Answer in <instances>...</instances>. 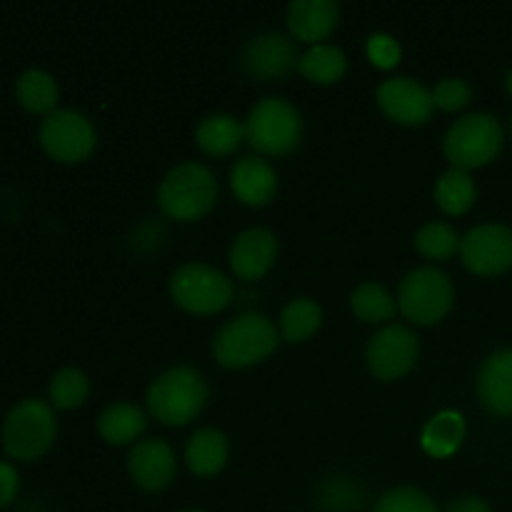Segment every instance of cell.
Returning <instances> with one entry per match:
<instances>
[{"instance_id":"6da1fadb","label":"cell","mask_w":512,"mask_h":512,"mask_svg":"<svg viewBox=\"0 0 512 512\" xmlns=\"http://www.w3.org/2000/svg\"><path fill=\"white\" fill-rule=\"evenodd\" d=\"M148 410L153 418L165 425H188L190 420L203 413L208 403V385L198 370L188 365H178L150 383L148 388Z\"/></svg>"},{"instance_id":"7a4b0ae2","label":"cell","mask_w":512,"mask_h":512,"mask_svg":"<svg viewBox=\"0 0 512 512\" xmlns=\"http://www.w3.org/2000/svg\"><path fill=\"white\" fill-rule=\"evenodd\" d=\"M218 200V180L203 163H180L158 188V205L173 220H198L210 213Z\"/></svg>"},{"instance_id":"3957f363","label":"cell","mask_w":512,"mask_h":512,"mask_svg":"<svg viewBox=\"0 0 512 512\" xmlns=\"http://www.w3.org/2000/svg\"><path fill=\"white\" fill-rule=\"evenodd\" d=\"M278 348V328L260 313H243L228 320L213 340V355L223 368H248Z\"/></svg>"},{"instance_id":"277c9868","label":"cell","mask_w":512,"mask_h":512,"mask_svg":"<svg viewBox=\"0 0 512 512\" xmlns=\"http://www.w3.org/2000/svg\"><path fill=\"white\" fill-rule=\"evenodd\" d=\"M58 433L53 405L28 398L15 405L3 420V448L15 460H35L45 455Z\"/></svg>"},{"instance_id":"5b68a950","label":"cell","mask_w":512,"mask_h":512,"mask_svg":"<svg viewBox=\"0 0 512 512\" xmlns=\"http://www.w3.org/2000/svg\"><path fill=\"white\" fill-rule=\"evenodd\" d=\"M303 138V118L285 98H263L245 120V140L263 155H285Z\"/></svg>"},{"instance_id":"8992f818","label":"cell","mask_w":512,"mask_h":512,"mask_svg":"<svg viewBox=\"0 0 512 512\" xmlns=\"http://www.w3.org/2000/svg\"><path fill=\"white\" fill-rule=\"evenodd\" d=\"M503 125L490 113L463 115L445 133L443 150L453 168L470 170L488 165L503 150Z\"/></svg>"},{"instance_id":"52a82bcc","label":"cell","mask_w":512,"mask_h":512,"mask_svg":"<svg viewBox=\"0 0 512 512\" xmlns=\"http://www.w3.org/2000/svg\"><path fill=\"white\" fill-rule=\"evenodd\" d=\"M398 308L418 325H435L453 308V283L435 265L410 270L398 288Z\"/></svg>"},{"instance_id":"ba28073f","label":"cell","mask_w":512,"mask_h":512,"mask_svg":"<svg viewBox=\"0 0 512 512\" xmlns=\"http://www.w3.org/2000/svg\"><path fill=\"white\" fill-rule=\"evenodd\" d=\"M170 295L183 310L195 315H213L233 300V280L205 263L180 265L170 278Z\"/></svg>"},{"instance_id":"9c48e42d","label":"cell","mask_w":512,"mask_h":512,"mask_svg":"<svg viewBox=\"0 0 512 512\" xmlns=\"http://www.w3.org/2000/svg\"><path fill=\"white\" fill-rule=\"evenodd\" d=\"M40 145L60 163H78L93 153L95 128L78 110L58 108L45 115L40 125Z\"/></svg>"},{"instance_id":"30bf717a","label":"cell","mask_w":512,"mask_h":512,"mask_svg":"<svg viewBox=\"0 0 512 512\" xmlns=\"http://www.w3.org/2000/svg\"><path fill=\"white\" fill-rule=\"evenodd\" d=\"M460 258L475 275H500L512 268V230L505 225H478L460 238Z\"/></svg>"},{"instance_id":"8fae6325","label":"cell","mask_w":512,"mask_h":512,"mask_svg":"<svg viewBox=\"0 0 512 512\" xmlns=\"http://www.w3.org/2000/svg\"><path fill=\"white\" fill-rule=\"evenodd\" d=\"M418 335L405 325H385L370 338L368 365L380 380H398L418 363Z\"/></svg>"},{"instance_id":"7c38bea8","label":"cell","mask_w":512,"mask_h":512,"mask_svg":"<svg viewBox=\"0 0 512 512\" xmlns=\"http://www.w3.org/2000/svg\"><path fill=\"white\" fill-rule=\"evenodd\" d=\"M375 100L390 120L403 125H423L435 108L433 93L408 75L383 80L375 90Z\"/></svg>"},{"instance_id":"4fadbf2b","label":"cell","mask_w":512,"mask_h":512,"mask_svg":"<svg viewBox=\"0 0 512 512\" xmlns=\"http://www.w3.org/2000/svg\"><path fill=\"white\" fill-rule=\"evenodd\" d=\"M298 60L300 55L293 38L278 30L255 35L243 50V68L260 80L283 78L290 70L298 68Z\"/></svg>"},{"instance_id":"5bb4252c","label":"cell","mask_w":512,"mask_h":512,"mask_svg":"<svg viewBox=\"0 0 512 512\" xmlns=\"http://www.w3.org/2000/svg\"><path fill=\"white\" fill-rule=\"evenodd\" d=\"M128 470L138 488H143L145 493H160L175 480L178 460L168 443L150 438L133 445L128 455Z\"/></svg>"},{"instance_id":"9a60e30c","label":"cell","mask_w":512,"mask_h":512,"mask_svg":"<svg viewBox=\"0 0 512 512\" xmlns=\"http://www.w3.org/2000/svg\"><path fill=\"white\" fill-rule=\"evenodd\" d=\"M278 258V238L268 228L243 230L230 248V268L240 280H260Z\"/></svg>"},{"instance_id":"2e32d148","label":"cell","mask_w":512,"mask_h":512,"mask_svg":"<svg viewBox=\"0 0 512 512\" xmlns=\"http://www.w3.org/2000/svg\"><path fill=\"white\" fill-rule=\"evenodd\" d=\"M230 188L245 205H265L278 193V173L268 160L245 155L230 170Z\"/></svg>"},{"instance_id":"e0dca14e","label":"cell","mask_w":512,"mask_h":512,"mask_svg":"<svg viewBox=\"0 0 512 512\" xmlns=\"http://www.w3.org/2000/svg\"><path fill=\"white\" fill-rule=\"evenodd\" d=\"M340 5L335 0H293L288 5V28L293 38L320 45L335 30Z\"/></svg>"},{"instance_id":"ac0fdd59","label":"cell","mask_w":512,"mask_h":512,"mask_svg":"<svg viewBox=\"0 0 512 512\" xmlns=\"http://www.w3.org/2000/svg\"><path fill=\"white\" fill-rule=\"evenodd\" d=\"M478 395L495 415H512V348L498 350L483 363L478 375Z\"/></svg>"},{"instance_id":"d6986e66","label":"cell","mask_w":512,"mask_h":512,"mask_svg":"<svg viewBox=\"0 0 512 512\" xmlns=\"http://www.w3.org/2000/svg\"><path fill=\"white\" fill-rule=\"evenodd\" d=\"M230 455L228 438L223 430L218 428H200L190 435L188 445H185V463L200 478H210L218 475L225 468Z\"/></svg>"},{"instance_id":"ffe728a7","label":"cell","mask_w":512,"mask_h":512,"mask_svg":"<svg viewBox=\"0 0 512 512\" xmlns=\"http://www.w3.org/2000/svg\"><path fill=\"white\" fill-rule=\"evenodd\" d=\"M245 140V123L228 113L205 115L195 128V143L208 155H230Z\"/></svg>"},{"instance_id":"44dd1931","label":"cell","mask_w":512,"mask_h":512,"mask_svg":"<svg viewBox=\"0 0 512 512\" xmlns=\"http://www.w3.org/2000/svg\"><path fill=\"white\" fill-rule=\"evenodd\" d=\"M145 425H148V420H145V413L138 405L113 403L98 418V433L110 445H128L133 440H138Z\"/></svg>"},{"instance_id":"7402d4cb","label":"cell","mask_w":512,"mask_h":512,"mask_svg":"<svg viewBox=\"0 0 512 512\" xmlns=\"http://www.w3.org/2000/svg\"><path fill=\"white\" fill-rule=\"evenodd\" d=\"M58 95L60 90L55 78L40 68L25 70L18 78V83H15V98L30 113L50 115L53 110H58L55 108L58 105Z\"/></svg>"},{"instance_id":"603a6c76","label":"cell","mask_w":512,"mask_h":512,"mask_svg":"<svg viewBox=\"0 0 512 512\" xmlns=\"http://www.w3.org/2000/svg\"><path fill=\"white\" fill-rule=\"evenodd\" d=\"M298 70L305 78L313 80V83L330 85L338 83V80L343 78L345 70H348V58H345V53L338 45H310V48L300 55Z\"/></svg>"},{"instance_id":"cb8c5ba5","label":"cell","mask_w":512,"mask_h":512,"mask_svg":"<svg viewBox=\"0 0 512 512\" xmlns=\"http://www.w3.org/2000/svg\"><path fill=\"white\" fill-rule=\"evenodd\" d=\"M465 438V420L460 413L445 410L428 420L423 430V448L433 458H448L460 448Z\"/></svg>"},{"instance_id":"d4e9b609","label":"cell","mask_w":512,"mask_h":512,"mask_svg":"<svg viewBox=\"0 0 512 512\" xmlns=\"http://www.w3.org/2000/svg\"><path fill=\"white\" fill-rule=\"evenodd\" d=\"M475 180L470 178L468 170L450 168L435 183V203L443 213L448 215H463L473 208L475 203Z\"/></svg>"},{"instance_id":"484cf974","label":"cell","mask_w":512,"mask_h":512,"mask_svg":"<svg viewBox=\"0 0 512 512\" xmlns=\"http://www.w3.org/2000/svg\"><path fill=\"white\" fill-rule=\"evenodd\" d=\"M323 323V308L310 298H295L280 313V338L288 343H303Z\"/></svg>"},{"instance_id":"4316f807","label":"cell","mask_w":512,"mask_h":512,"mask_svg":"<svg viewBox=\"0 0 512 512\" xmlns=\"http://www.w3.org/2000/svg\"><path fill=\"white\" fill-rule=\"evenodd\" d=\"M350 308L365 323H388V320H393L398 303L383 285L363 283L350 295Z\"/></svg>"},{"instance_id":"83f0119b","label":"cell","mask_w":512,"mask_h":512,"mask_svg":"<svg viewBox=\"0 0 512 512\" xmlns=\"http://www.w3.org/2000/svg\"><path fill=\"white\" fill-rule=\"evenodd\" d=\"M415 248L428 260H450L460 250V238L453 225L433 220L415 233Z\"/></svg>"},{"instance_id":"f1b7e54d","label":"cell","mask_w":512,"mask_h":512,"mask_svg":"<svg viewBox=\"0 0 512 512\" xmlns=\"http://www.w3.org/2000/svg\"><path fill=\"white\" fill-rule=\"evenodd\" d=\"M50 403L58 410H73L85 403L90 393V383L83 370L63 368L50 380Z\"/></svg>"},{"instance_id":"f546056e","label":"cell","mask_w":512,"mask_h":512,"mask_svg":"<svg viewBox=\"0 0 512 512\" xmlns=\"http://www.w3.org/2000/svg\"><path fill=\"white\" fill-rule=\"evenodd\" d=\"M375 512H440L438 505L418 488H395L375 505Z\"/></svg>"},{"instance_id":"4dcf8cb0","label":"cell","mask_w":512,"mask_h":512,"mask_svg":"<svg viewBox=\"0 0 512 512\" xmlns=\"http://www.w3.org/2000/svg\"><path fill=\"white\" fill-rule=\"evenodd\" d=\"M470 95H473V90L463 78H445L433 88V103L453 113V110L465 108L470 103Z\"/></svg>"},{"instance_id":"1f68e13d","label":"cell","mask_w":512,"mask_h":512,"mask_svg":"<svg viewBox=\"0 0 512 512\" xmlns=\"http://www.w3.org/2000/svg\"><path fill=\"white\" fill-rule=\"evenodd\" d=\"M368 55L378 68H393V65L400 63V43L393 38V35H385V33H375L370 35L368 40Z\"/></svg>"},{"instance_id":"d6a6232c","label":"cell","mask_w":512,"mask_h":512,"mask_svg":"<svg viewBox=\"0 0 512 512\" xmlns=\"http://www.w3.org/2000/svg\"><path fill=\"white\" fill-rule=\"evenodd\" d=\"M20 488V478H18V470L13 468L10 463L0 460V508L10 505L18 495Z\"/></svg>"},{"instance_id":"836d02e7","label":"cell","mask_w":512,"mask_h":512,"mask_svg":"<svg viewBox=\"0 0 512 512\" xmlns=\"http://www.w3.org/2000/svg\"><path fill=\"white\" fill-rule=\"evenodd\" d=\"M445 512H490L488 503L483 498H475V495H465V498L453 500Z\"/></svg>"},{"instance_id":"e575fe53","label":"cell","mask_w":512,"mask_h":512,"mask_svg":"<svg viewBox=\"0 0 512 512\" xmlns=\"http://www.w3.org/2000/svg\"><path fill=\"white\" fill-rule=\"evenodd\" d=\"M505 88H508V93L512 95V70H508V75H505Z\"/></svg>"},{"instance_id":"d590c367","label":"cell","mask_w":512,"mask_h":512,"mask_svg":"<svg viewBox=\"0 0 512 512\" xmlns=\"http://www.w3.org/2000/svg\"><path fill=\"white\" fill-rule=\"evenodd\" d=\"M183 512H205V510H183Z\"/></svg>"}]
</instances>
